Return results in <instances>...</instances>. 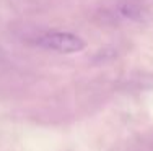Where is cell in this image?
<instances>
[{"label": "cell", "mask_w": 153, "mask_h": 151, "mask_svg": "<svg viewBox=\"0 0 153 151\" xmlns=\"http://www.w3.org/2000/svg\"><path fill=\"white\" fill-rule=\"evenodd\" d=\"M38 46L49 50H56L60 54H75L82 52L85 49V41L80 36L72 33H64V31H51L44 33L38 38Z\"/></svg>", "instance_id": "obj_1"}]
</instances>
